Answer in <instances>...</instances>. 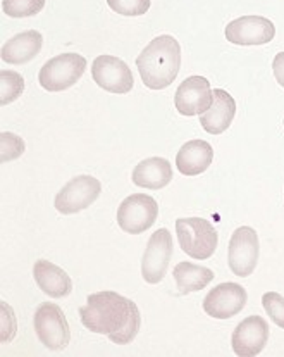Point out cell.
Listing matches in <instances>:
<instances>
[{"label":"cell","mask_w":284,"mask_h":357,"mask_svg":"<svg viewBox=\"0 0 284 357\" xmlns=\"http://www.w3.org/2000/svg\"><path fill=\"white\" fill-rule=\"evenodd\" d=\"M102 192V185L97 178L90 174H81L72 180H69L56 195V209L61 214H76L79 211H85L95 200L98 199Z\"/></svg>","instance_id":"obj_8"},{"label":"cell","mask_w":284,"mask_h":357,"mask_svg":"<svg viewBox=\"0 0 284 357\" xmlns=\"http://www.w3.org/2000/svg\"><path fill=\"white\" fill-rule=\"evenodd\" d=\"M107 3L121 16H143L150 9V0H107Z\"/></svg>","instance_id":"obj_24"},{"label":"cell","mask_w":284,"mask_h":357,"mask_svg":"<svg viewBox=\"0 0 284 357\" xmlns=\"http://www.w3.org/2000/svg\"><path fill=\"white\" fill-rule=\"evenodd\" d=\"M83 326L98 335H107L111 342L127 345L140 331V309L129 298L116 292H97L86 297V304L79 307Z\"/></svg>","instance_id":"obj_1"},{"label":"cell","mask_w":284,"mask_h":357,"mask_svg":"<svg viewBox=\"0 0 284 357\" xmlns=\"http://www.w3.org/2000/svg\"><path fill=\"white\" fill-rule=\"evenodd\" d=\"M33 278L40 290L52 298L68 297L72 290V282L68 273L50 261H36L33 266Z\"/></svg>","instance_id":"obj_16"},{"label":"cell","mask_w":284,"mask_h":357,"mask_svg":"<svg viewBox=\"0 0 284 357\" xmlns=\"http://www.w3.org/2000/svg\"><path fill=\"white\" fill-rule=\"evenodd\" d=\"M274 35V23L262 16L238 17L226 26V38L235 45H265Z\"/></svg>","instance_id":"obj_12"},{"label":"cell","mask_w":284,"mask_h":357,"mask_svg":"<svg viewBox=\"0 0 284 357\" xmlns=\"http://www.w3.org/2000/svg\"><path fill=\"white\" fill-rule=\"evenodd\" d=\"M173 257V235L169 229L160 228L148 240L141 259V276L150 285H157L166 276Z\"/></svg>","instance_id":"obj_9"},{"label":"cell","mask_w":284,"mask_h":357,"mask_svg":"<svg viewBox=\"0 0 284 357\" xmlns=\"http://www.w3.org/2000/svg\"><path fill=\"white\" fill-rule=\"evenodd\" d=\"M24 90V78L16 71H0V104L7 105L16 100Z\"/></svg>","instance_id":"obj_21"},{"label":"cell","mask_w":284,"mask_h":357,"mask_svg":"<svg viewBox=\"0 0 284 357\" xmlns=\"http://www.w3.org/2000/svg\"><path fill=\"white\" fill-rule=\"evenodd\" d=\"M214 161V149L205 140H189L176 155V167L184 176H198L205 173Z\"/></svg>","instance_id":"obj_17"},{"label":"cell","mask_w":284,"mask_h":357,"mask_svg":"<svg viewBox=\"0 0 284 357\" xmlns=\"http://www.w3.org/2000/svg\"><path fill=\"white\" fill-rule=\"evenodd\" d=\"M272 71H274L276 82L284 89V52H279L274 57V63H272Z\"/></svg>","instance_id":"obj_27"},{"label":"cell","mask_w":284,"mask_h":357,"mask_svg":"<svg viewBox=\"0 0 284 357\" xmlns=\"http://www.w3.org/2000/svg\"><path fill=\"white\" fill-rule=\"evenodd\" d=\"M176 233L181 250L191 259L205 261L216 252L219 235L210 221L202 218H180L176 221Z\"/></svg>","instance_id":"obj_3"},{"label":"cell","mask_w":284,"mask_h":357,"mask_svg":"<svg viewBox=\"0 0 284 357\" xmlns=\"http://www.w3.org/2000/svg\"><path fill=\"white\" fill-rule=\"evenodd\" d=\"M86 69V59L76 52L52 57L40 69L38 82L47 92H64L78 83Z\"/></svg>","instance_id":"obj_4"},{"label":"cell","mask_w":284,"mask_h":357,"mask_svg":"<svg viewBox=\"0 0 284 357\" xmlns=\"http://www.w3.org/2000/svg\"><path fill=\"white\" fill-rule=\"evenodd\" d=\"M43 47V36L36 30H28L17 33L10 40L3 43L0 56L2 61L7 64H26L35 59Z\"/></svg>","instance_id":"obj_18"},{"label":"cell","mask_w":284,"mask_h":357,"mask_svg":"<svg viewBox=\"0 0 284 357\" xmlns=\"http://www.w3.org/2000/svg\"><path fill=\"white\" fill-rule=\"evenodd\" d=\"M33 325L38 340L50 351H63L71 342V330L63 309L57 304L43 302L35 312Z\"/></svg>","instance_id":"obj_5"},{"label":"cell","mask_w":284,"mask_h":357,"mask_svg":"<svg viewBox=\"0 0 284 357\" xmlns=\"http://www.w3.org/2000/svg\"><path fill=\"white\" fill-rule=\"evenodd\" d=\"M269 340V325L260 316H248L235 328L231 337L232 351L239 357L258 356Z\"/></svg>","instance_id":"obj_14"},{"label":"cell","mask_w":284,"mask_h":357,"mask_svg":"<svg viewBox=\"0 0 284 357\" xmlns=\"http://www.w3.org/2000/svg\"><path fill=\"white\" fill-rule=\"evenodd\" d=\"M159 204L147 194H133L126 197L118 209L119 228L129 235H140L152 228L157 221Z\"/></svg>","instance_id":"obj_6"},{"label":"cell","mask_w":284,"mask_h":357,"mask_svg":"<svg viewBox=\"0 0 284 357\" xmlns=\"http://www.w3.org/2000/svg\"><path fill=\"white\" fill-rule=\"evenodd\" d=\"M136 68L147 89H167L174 83L181 68L180 42L171 35L157 36L136 57Z\"/></svg>","instance_id":"obj_2"},{"label":"cell","mask_w":284,"mask_h":357,"mask_svg":"<svg viewBox=\"0 0 284 357\" xmlns=\"http://www.w3.org/2000/svg\"><path fill=\"white\" fill-rule=\"evenodd\" d=\"M0 154H2V162L14 161L24 154V142L17 135L3 131L0 135Z\"/></svg>","instance_id":"obj_23"},{"label":"cell","mask_w":284,"mask_h":357,"mask_svg":"<svg viewBox=\"0 0 284 357\" xmlns=\"http://www.w3.org/2000/svg\"><path fill=\"white\" fill-rule=\"evenodd\" d=\"M212 90L209 79L203 76H189L178 86L174 104L180 114L200 116L212 105Z\"/></svg>","instance_id":"obj_13"},{"label":"cell","mask_w":284,"mask_h":357,"mask_svg":"<svg viewBox=\"0 0 284 357\" xmlns=\"http://www.w3.org/2000/svg\"><path fill=\"white\" fill-rule=\"evenodd\" d=\"M258 252H260V243H258L257 231L250 227L238 228L229 240V269L239 278H246L257 268Z\"/></svg>","instance_id":"obj_7"},{"label":"cell","mask_w":284,"mask_h":357,"mask_svg":"<svg viewBox=\"0 0 284 357\" xmlns=\"http://www.w3.org/2000/svg\"><path fill=\"white\" fill-rule=\"evenodd\" d=\"M248 295L238 283H221L207 294L203 311L216 319H229L245 309Z\"/></svg>","instance_id":"obj_11"},{"label":"cell","mask_w":284,"mask_h":357,"mask_svg":"<svg viewBox=\"0 0 284 357\" xmlns=\"http://www.w3.org/2000/svg\"><path fill=\"white\" fill-rule=\"evenodd\" d=\"M131 178L136 187L160 190L173 180V166L164 158H148L134 167Z\"/></svg>","instance_id":"obj_19"},{"label":"cell","mask_w":284,"mask_h":357,"mask_svg":"<svg viewBox=\"0 0 284 357\" xmlns=\"http://www.w3.org/2000/svg\"><path fill=\"white\" fill-rule=\"evenodd\" d=\"M174 280H176L180 295L200 292L214 280L212 269L193 262H178L174 266Z\"/></svg>","instance_id":"obj_20"},{"label":"cell","mask_w":284,"mask_h":357,"mask_svg":"<svg viewBox=\"0 0 284 357\" xmlns=\"http://www.w3.org/2000/svg\"><path fill=\"white\" fill-rule=\"evenodd\" d=\"M45 7V0H2L3 14L9 17L36 16Z\"/></svg>","instance_id":"obj_22"},{"label":"cell","mask_w":284,"mask_h":357,"mask_svg":"<svg viewBox=\"0 0 284 357\" xmlns=\"http://www.w3.org/2000/svg\"><path fill=\"white\" fill-rule=\"evenodd\" d=\"M262 304H264L265 312L269 318L276 323L279 328L284 330V297L278 292H267L262 297Z\"/></svg>","instance_id":"obj_25"},{"label":"cell","mask_w":284,"mask_h":357,"mask_svg":"<svg viewBox=\"0 0 284 357\" xmlns=\"http://www.w3.org/2000/svg\"><path fill=\"white\" fill-rule=\"evenodd\" d=\"M93 82L111 93H129L133 90V73L123 59L114 56H98L92 64Z\"/></svg>","instance_id":"obj_10"},{"label":"cell","mask_w":284,"mask_h":357,"mask_svg":"<svg viewBox=\"0 0 284 357\" xmlns=\"http://www.w3.org/2000/svg\"><path fill=\"white\" fill-rule=\"evenodd\" d=\"M212 105L200 114V125L210 135H221L231 126L236 114V102L226 90L217 89L212 92Z\"/></svg>","instance_id":"obj_15"},{"label":"cell","mask_w":284,"mask_h":357,"mask_svg":"<svg viewBox=\"0 0 284 357\" xmlns=\"http://www.w3.org/2000/svg\"><path fill=\"white\" fill-rule=\"evenodd\" d=\"M2 307V344H7L16 335V319H14V312L6 302H0Z\"/></svg>","instance_id":"obj_26"}]
</instances>
